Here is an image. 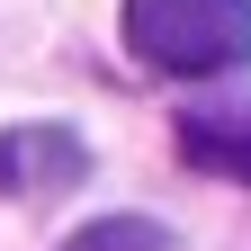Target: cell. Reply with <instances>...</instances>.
Segmentation results:
<instances>
[{
	"mask_svg": "<svg viewBox=\"0 0 251 251\" xmlns=\"http://www.w3.org/2000/svg\"><path fill=\"white\" fill-rule=\"evenodd\" d=\"M179 152L215 179H251V99L225 108H179Z\"/></svg>",
	"mask_w": 251,
	"mask_h": 251,
	"instance_id": "3957f363",
	"label": "cell"
},
{
	"mask_svg": "<svg viewBox=\"0 0 251 251\" xmlns=\"http://www.w3.org/2000/svg\"><path fill=\"white\" fill-rule=\"evenodd\" d=\"M90 179V144L72 126H0V198H72Z\"/></svg>",
	"mask_w": 251,
	"mask_h": 251,
	"instance_id": "7a4b0ae2",
	"label": "cell"
},
{
	"mask_svg": "<svg viewBox=\"0 0 251 251\" xmlns=\"http://www.w3.org/2000/svg\"><path fill=\"white\" fill-rule=\"evenodd\" d=\"M126 45L171 81H215L251 63V0H126Z\"/></svg>",
	"mask_w": 251,
	"mask_h": 251,
	"instance_id": "6da1fadb",
	"label": "cell"
},
{
	"mask_svg": "<svg viewBox=\"0 0 251 251\" xmlns=\"http://www.w3.org/2000/svg\"><path fill=\"white\" fill-rule=\"evenodd\" d=\"M63 251H171V225H152V215H99V225H81Z\"/></svg>",
	"mask_w": 251,
	"mask_h": 251,
	"instance_id": "277c9868",
	"label": "cell"
}]
</instances>
